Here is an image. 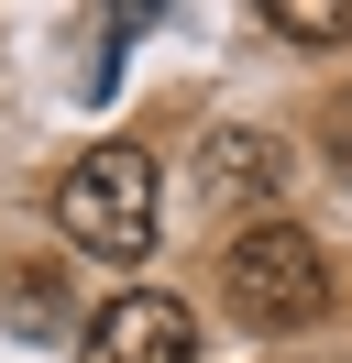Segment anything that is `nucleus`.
<instances>
[{"instance_id":"f03ea898","label":"nucleus","mask_w":352,"mask_h":363,"mask_svg":"<svg viewBox=\"0 0 352 363\" xmlns=\"http://www.w3.org/2000/svg\"><path fill=\"white\" fill-rule=\"evenodd\" d=\"M220 297H231V319H253V330H308V319L330 308V264H319V242H308L297 220L253 209V220L220 242Z\"/></svg>"},{"instance_id":"39448f33","label":"nucleus","mask_w":352,"mask_h":363,"mask_svg":"<svg viewBox=\"0 0 352 363\" xmlns=\"http://www.w3.org/2000/svg\"><path fill=\"white\" fill-rule=\"evenodd\" d=\"M264 23L286 45H352V0H264Z\"/></svg>"},{"instance_id":"20e7f679","label":"nucleus","mask_w":352,"mask_h":363,"mask_svg":"<svg viewBox=\"0 0 352 363\" xmlns=\"http://www.w3.org/2000/svg\"><path fill=\"white\" fill-rule=\"evenodd\" d=\"M275 177H286V155L264 133H209V187L220 199H253V187H275Z\"/></svg>"},{"instance_id":"7ed1b4c3","label":"nucleus","mask_w":352,"mask_h":363,"mask_svg":"<svg viewBox=\"0 0 352 363\" xmlns=\"http://www.w3.org/2000/svg\"><path fill=\"white\" fill-rule=\"evenodd\" d=\"M88 363H198V319L165 286H132L88 319Z\"/></svg>"},{"instance_id":"f257e3e1","label":"nucleus","mask_w":352,"mask_h":363,"mask_svg":"<svg viewBox=\"0 0 352 363\" xmlns=\"http://www.w3.org/2000/svg\"><path fill=\"white\" fill-rule=\"evenodd\" d=\"M55 231L99 264H143L154 231H165V177H154L143 143H88L55 177Z\"/></svg>"},{"instance_id":"423d86ee","label":"nucleus","mask_w":352,"mask_h":363,"mask_svg":"<svg viewBox=\"0 0 352 363\" xmlns=\"http://www.w3.org/2000/svg\"><path fill=\"white\" fill-rule=\"evenodd\" d=\"M319 133H330L319 155H330V165H341V177H352V99H330V111H319Z\"/></svg>"}]
</instances>
